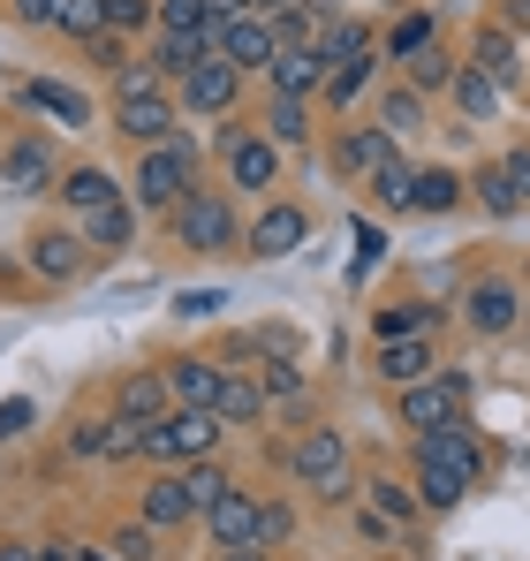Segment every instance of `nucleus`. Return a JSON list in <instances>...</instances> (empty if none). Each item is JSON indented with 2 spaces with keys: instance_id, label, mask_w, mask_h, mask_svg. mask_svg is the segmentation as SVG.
Here are the masks:
<instances>
[{
  "instance_id": "3",
  "label": "nucleus",
  "mask_w": 530,
  "mask_h": 561,
  "mask_svg": "<svg viewBox=\"0 0 530 561\" xmlns=\"http://www.w3.org/2000/svg\"><path fill=\"white\" fill-rule=\"evenodd\" d=\"M168 220H175V243L182 251H243V228H235V205H228V197H220V190H189V197H182L175 213H168Z\"/></svg>"
},
{
  "instance_id": "37",
  "label": "nucleus",
  "mask_w": 530,
  "mask_h": 561,
  "mask_svg": "<svg viewBox=\"0 0 530 561\" xmlns=\"http://www.w3.org/2000/svg\"><path fill=\"white\" fill-rule=\"evenodd\" d=\"M160 31H197V38L220 46V15H212V0H160Z\"/></svg>"
},
{
  "instance_id": "2",
  "label": "nucleus",
  "mask_w": 530,
  "mask_h": 561,
  "mask_svg": "<svg viewBox=\"0 0 530 561\" xmlns=\"http://www.w3.org/2000/svg\"><path fill=\"white\" fill-rule=\"evenodd\" d=\"M220 417L212 410H189V402H175L168 417H152L145 425V463H197V456H212L220 448Z\"/></svg>"
},
{
  "instance_id": "16",
  "label": "nucleus",
  "mask_w": 530,
  "mask_h": 561,
  "mask_svg": "<svg viewBox=\"0 0 530 561\" xmlns=\"http://www.w3.org/2000/svg\"><path fill=\"white\" fill-rule=\"evenodd\" d=\"M265 84L288 99H311L326 92V61H319V46H280L273 61H265Z\"/></svg>"
},
{
  "instance_id": "50",
  "label": "nucleus",
  "mask_w": 530,
  "mask_h": 561,
  "mask_svg": "<svg viewBox=\"0 0 530 561\" xmlns=\"http://www.w3.org/2000/svg\"><path fill=\"white\" fill-rule=\"evenodd\" d=\"M220 304H228L220 288H182V296H175V319H212Z\"/></svg>"
},
{
  "instance_id": "52",
  "label": "nucleus",
  "mask_w": 530,
  "mask_h": 561,
  "mask_svg": "<svg viewBox=\"0 0 530 561\" xmlns=\"http://www.w3.org/2000/svg\"><path fill=\"white\" fill-rule=\"evenodd\" d=\"M500 175H508V190H516V205L530 213V152H508V160H500Z\"/></svg>"
},
{
  "instance_id": "57",
  "label": "nucleus",
  "mask_w": 530,
  "mask_h": 561,
  "mask_svg": "<svg viewBox=\"0 0 530 561\" xmlns=\"http://www.w3.org/2000/svg\"><path fill=\"white\" fill-rule=\"evenodd\" d=\"M220 561H273L265 547H220Z\"/></svg>"
},
{
  "instance_id": "48",
  "label": "nucleus",
  "mask_w": 530,
  "mask_h": 561,
  "mask_svg": "<svg viewBox=\"0 0 530 561\" xmlns=\"http://www.w3.org/2000/svg\"><path fill=\"white\" fill-rule=\"evenodd\" d=\"M425 38H433V15H402V23H394V38H387V61H410Z\"/></svg>"
},
{
  "instance_id": "31",
  "label": "nucleus",
  "mask_w": 530,
  "mask_h": 561,
  "mask_svg": "<svg viewBox=\"0 0 530 561\" xmlns=\"http://www.w3.org/2000/svg\"><path fill=\"white\" fill-rule=\"evenodd\" d=\"M265 137H273V145H303V137H311V99L273 92V106H265Z\"/></svg>"
},
{
  "instance_id": "55",
  "label": "nucleus",
  "mask_w": 530,
  "mask_h": 561,
  "mask_svg": "<svg viewBox=\"0 0 530 561\" xmlns=\"http://www.w3.org/2000/svg\"><path fill=\"white\" fill-rule=\"evenodd\" d=\"M54 8H61V0H15V15H23V23H54Z\"/></svg>"
},
{
  "instance_id": "43",
  "label": "nucleus",
  "mask_w": 530,
  "mask_h": 561,
  "mask_svg": "<svg viewBox=\"0 0 530 561\" xmlns=\"http://www.w3.org/2000/svg\"><path fill=\"white\" fill-rule=\"evenodd\" d=\"M106 554H114V561H160V524H145V516L122 524V531L106 539Z\"/></svg>"
},
{
  "instance_id": "19",
  "label": "nucleus",
  "mask_w": 530,
  "mask_h": 561,
  "mask_svg": "<svg viewBox=\"0 0 530 561\" xmlns=\"http://www.w3.org/2000/svg\"><path fill=\"white\" fill-rule=\"evenodd\" d=\"M31 266L46 280H77L84 274V236H77V228H38V236H31Z\"/></svg>"
},
{
  "instance_id": "56",
  "label": "nucleus",
  "mask_w": 530,
  "mask_h": 561,
  "mask_svg": "<svg viewBox=\"0 0 530 561\" xmlns=\"http://www.w3.org/2000/svg\"><path fill=\"white\" fill-rule=\"evenodd\" d=\"M38 561H77V547H69V539H46V547H38Z\"/></svg>"
},
{
  "instance_id": "46",
  "label": "nucleus",
  "mask_w": 530,
  "mask_h": 561,
  "mask_svg": "<svg viewBox=\"0 0 530 561\" xmlns=\"http://www.w3.org/2000/svg\"><path fill=\"white\" fill-rule=\"evenodd\" d=\"M470 183H477V197H485V213H500V220H508V213H523V205H516V190H508V175H500V160H493V168H477Z\"/></svg>"
},
{
  "instance_id": "59",
  "label": "nucleus",
  "mask_w": 530,
  "mask_h": 561,
  "mask_svg": "<svg viewBox=\"0 0 530 561\" xmlns=\"http://www.w3.org/2000/svg\"><path fill=\"white\" fill-rule=\"evenodd\" d=\"M243 8H258V0H212V15L228 23V15H243Z\"/></svg>"
},
{
  "instance_id": "39",
  "label": "nucleus",
  "mask_w": 530,
  "mask_h": 561,
  "mask_svg": "<svg viewBox=\"0 0 530 561\" xmlns=\"http://www.w3.org/2000/svg\"><path fill=\"white\" fill-rule=\"evenodd\" d=\"M371 508H379V516H387L394 531H410V524L425 516V501H417L410 485H394V478H371Z\"/></svg>"
},
{
  "instance_id": "25",
  "label": "nucleus",
  "mask_w": 530,
  "mask_h": 561,
  "mask_svg": "<svg viewBox=\"0 0 530 561\" xmlns=\"http://www.w3.org/2000/svg\"><path fill=\"white\" fill-rule=\"evenodd\" d=\"M212 417H220V425H258V417H265V387H258V379H243V373H228V379H220V394H212Z\"/></svg>"
},
{
  "instance_id": "27",
  "label": "nucleus",
  "mask_w": 530,
  "mask_h": 561,
  "mask_svg": "<svg viewBox=\"0 0 530 561\" xmlns=\"http://www.w3.org/2000/svg\"><path fill=\"white\" fill-rule=\"evenodd\" d=\"M447 92H454V106H462V122H493V114H500V84H493L485 69H470V61L454 69Z\"/></svg>"
},
{
  "instance_id": "5",
  "label": "nucleus",
  "mask_w": 530,
  "mask_h": 561,
  "mask_svg": "<svg viewBox=\"0 0 530 561\" xmlns=\"http://www.w3.org/2000/svg\"><path fill=\"white\" fill-rule=\"evenodd\" d=\"M462 402H470V379L462 373H425L402 387V425H417V433H433V425H447V417H462Z\"/></svg>"
},
{
  "instance_id": "1",
  "label": "nucleus",
  "mask_w": 530,
  "mask_h": 561,
  "mask_svg": "<svg viewBox=\"0 0 530 561\" xmlns=\"http://www.w3.org/2000/svg\"><path fill=\"white\" fill-rule=\"evenodd\" d=\"M189 190H197V145L189 137H168V145L137 152V175H129V205L137 213H175Z\"/></svg>"
},
{
  "instance_id": "26",
  "label": "nucleus",
  "mask_w": 530,
  "mask_h": 561,
  "mask_svg": "<svg viewBox=\"0 0 530 561\" xmlns=\"http://www.w3.org/2000/svg\"><path fill=\"white\" fill-rule=\"evenodd\" d=\"M205 54H212V38H197V31H160V38H152V69L175 77V84L205 61Z\"/></svg>"
},
{
  "instance_id": "12",
  "label": "nucleus",
  "mask_w": 530,
  "mask_h": 561,
  "mask_svg": "<svg viewBox=\"0 0 530 561\" xmlns=\"http://www.w3.org/2000/svg\"><path fill=\"white\" fill-rule=\"evenodd\" d=\"M0 183L23 190V197L54 190V183H61V160H54V145H46V137H15V145L0 152Z\"/></svg>"
},
{
  "instance_id": "40",
  "label": "nucleus",
  "mask_w": 530,
  "mask_h": 561,
  "mask_svg": "<svg viewBox=\"0 0 530 561\" xmlns=\"http://www.w3.org/2000/svg\"><path fill=\"white\" fill-rule=\"evenodd\" d=\"M364 190H371V197H379L387 213H410V190H417V168H410V160L394 152V160H387V168H379V175H371Z\"/></svg>"
},
{
  "instance_id": "30",
  "label": "nucleus",
  "mask_w": 530,
  "mask_h": 561,
  "mask_svg": "<svg viewBox=\"0 0 530 561\" xmlns=\"http://www.w3.org/2000/svg\"><path fill=\"white\" fill-rule=\"evenodd\" d=\"M189 516H197V508H189V493H182V470L145 485V524H160V531H168V524H189Z\"/></svg>"
},
{
  "instance_id": "22",
  "label": "nucleus",
  "mask_w": 530,
  "mask_h": 561,
  "mask_svg": "<svg viewBox=\"0 0 530 561\" xmlns=\"http://www.w3.org/2000/svg\"><path fill=\"white\" fill-rule=\"evenodd\" d=\"M356 54H371V23L364 15H326V31H319V61H326V77L356 61Z\"/></svg>"
},
{
  "instance_id": "28",
  "label": "nucleus",
  "mask_w": 530,
  "mask_h": 561,
  "mask_svg": "<svg viewBox=\"0 0 530 561\" xmlns=\"http://www.w3.org/2000/svg\"><path fill=\"white\" fill-rule=\"evenodd\" d=\"M462 175L454 168H417V190H410V213H454L462 205Z\"/></svg>"
},
{
  "instance_id": "24",
  "label": "nucleus",
  "mask_w": 530,
  "mask_h": 561,
  "mask_svg": "<svg viewBox=\"0 0 530 561\" xmlns=\"http://www.w3.org/2000/svg\"><path fill=\"white\" fill-rule=\"evenodd\" d=\"M168 402H175V394H168V373H129L122 387H114V410L145 417V425H152V417H168Z\"/></svg>"
},
{
  "instance_id": "45",
  "label": "nucleus",
  "mask_w": 530,
  "mask_h": 561,
  "mask_svg": "<svg viewBox=\"0 0 530 561\" xmlns=\"http://www.w3.org/2000/svg\"><path fill=\"white\" fill-rule=\"evenodd\" d=\"M152 23H160V0H106V31L137 38V31H152Z\"/></svg>"
},
{
  "instance_id": "32",
  "label": "nucleus",
  "mask_w": 530,
  "mask_h": 561,
  "mask_svg": "<svg viewBox=\"0 0 530 561\" xmlns=\"http://www.w3.org/2000/svg\"><path fill=\"white\" fill-rule=\"evenodd\" d=\"M77 236H84V243H106V251H122V243L137 236V205L122 197V205H106V213H91V220H77Z\"/></svg>"
},
{
  "instance_id": "51",
  "label": "nucleus",
  "mask_w": 530,
  "mask_h": 561,
  "mask_svg": "<svg viewBox=\"0 0 530 561\" xmlns=\"http://www.w3.org/2000/svg\"><path fill=\"white\" fill-rule=\"evenodd\" d=\"M99 433H106V417H84V425L69 433V456H77V463H99Z\"/></svg>"
},
{
  "instance_id": "8",
  "label": "nucleus",
  "mask_w": 530,
  "mask_h": 561,
  "mask_svg": "<svg viewBox=\"0 0 530 561\" xmlns=\"http://www.w3.org/2000/svg\"><path fill=\"white\" fill-rule=\"evenodd\" d=\"M235 92H243V69H235L220 46H212V54L182 77V106H189V114H228V106H235Z\"/></svg>"
},
{
  "instance_id": "61",
  "label": "nucleus",
  "mask_w": 530,
  "mask_h": 561,
  "mask_svg": "<svg viewBox=\"0 0 530 561\" xmlns=\"http://www.w3.org/2000/svg\"><path fill=\"white\" fill-rule=\"evenodd\" d=\"M77 561H114V554H106V547H77Z\"/></svg>"
},
{
  "instance_id": "60",
  "label": "nucleus",
  "mask_w": 530,
  "mask_h": 561,
  "mask_svg": "<svg viewBox=\"0 0 530 561\" xmlns=\"http://www.w3.org/2000/svg\"><path fill=\"white\" fill-rule=\"evenodd\" d=\"M0 561H38V547H0Z\"/></svg>"
},
{
  "instance_id": "44",
  "label": "nucleus",
  "mask_w": 530,
  "mask_h": 561,
  "mask_svg": "<svg viewBox=\"0 0 530 561\" xmlns=\"http://www.w3.org/2000/svg\"><path fill=\"white\" fill-rule=\"evenodd\" d=\"M258 387H265V402H296V394H303V365H296V357H265Z\"/></svg>"
},
{
  "instance_id": "42",
  "label": "nucleus",
  "mask_w": 530,
  "mask_h": 561,
  "mask_svg": "<svg viewBox=\"0 0 530 561\" xmlns=\"http://www.w3.org/2000/svg\"><path fill=\"white\" fill-rule=\"evenodd\" d=\"M54 31L61 38H99L106 31V0H61L54 8Z\"/></svg>"
},
{
  "instance_id": "20",
  "label": "nucleus",
  "mask_w": 530,
  "mask_h": 561,
  "mask_svg": "<svg viewBox=\"0 0 530 561\" xmlns=\"http://www.w3.org/2000/svg\"><path fill=\"white\" fill-rule=\"evenodd\" d=\"M15 99H23L31 114H54V122H69V129H84V122H91V99H84V92H69V84H54V77H23V84H15Z\"/></svg>"
},
{
  "instance_id": "13",
  "label": "nucleus",
  "mask_w": 530,
  "mask_h": 561,
  "mask_svg": "<svg viewBox=\"0 0 530 561\" xmlns=\"http://www.w3.org/2000/svg\"><path fill=\"white\" fill-rule=\"evenodd\" d=\"M205 531H212V547H258V493L228 485V493L205 508Z\"/></svg>"
},
{
  "instance_id": "23",
  "label": "nucleus",
  "mask_w": 530,
  "mask_h": 561,
  "mask_svg": "<svg viewBox=\"0 0 530 561\" xmlns=\"http://www.w3.org/2000/svg\"><path fill=\"white\" fill-rule=\"evenodd\" d=\"M433 365H440V357H433L425 334H410V342H379V379H387V387H410V379H425Z\"/></svg>"
},
{
  "instance_id": "15",
  "label": "nucleus",
  "mask_w": 530,
  "mask_h": 561,
  "mask_svg": "<svg viewBox=\"0 0 530 561\" xmlns=\"http://www.w3.org/2000/svg\"><path fill=\"white\" fill-rule=\"evenodd\" d=\"M394 152H402V145H394V137H387L379 122H364V129H349V137L334 145V168H342L349 183H371V175H379V168H387Z\"/></svg>"
},
{
  "instance_id": "7",
  "label": "nucleus",
  "mask_w": 530,
  "mask_h": 561,
  "mask_svg": "<svg viewBox=\"0 0 530 561\" xmlns=\"http://www.w3.org/2000/svg\"><path fill=\"white\" fill-rule=\"evenodd\" d=\"M303 236H311V213H303V205H288V197H273L258 220H251L243 251H251V259H288V251H303Z\"/></svg>"
},
{
  "instance_id": "33",
  "label": "nucleus",
  "mask_w": 530,
  "mask_h": 561,
  "mask_svg": "<svg viewBox=\"0 0 530 561\" xmlns=\"http://www.w3.org/2000/svg\"><path fill=\"white\" fill-rule=\"evenodd\" d=\"M454 69H462V61L447 54L440 38H425V46L410 54V92H440V84H454Z\"/></svg>"
},
{
  "instance_id": "17",
  "label": "nucleus",
  "mask_w": 530,
  "mask_h": 561,
  "mask_svg": "<svg viewBox=\"0 0 530 561\" xmlns=\"http://www.w3.org/2000/svg\"><path fill=\"white\" fill-rule=\"evenodd\" d=\"M470 69H485L500 92H516L523 84V54H516V31L508 23H485L477 31V46H470Z\"/></svg>"
},
{
  "instance_id": "58",
  "label": "nucleus",
  "mask_w": 530,
  "mask_h": 561,
  "mask_svg": "<svg viewBox=\"0 0 530 561\" xmlns=\"http://www.w3.org/2000/svg\"><path fill=\"white\" fill-rule=\"evenodd\" d=\"M508 31H530V0H508Z\"/></svg>"
},
{
  "instance_id": "14",
  "label": "nucleus",
  "mask_w": 530,
  "mask_h": 561,
  "mask_svg": "<svg viewBox=\"0 0 530 561\" xmlns=\"http://www.w3.org/2000/svg\"><path fill=\"white\" fill-rule=\"evenodd\" d=\"M462 319H470L477 334H508V327L523 319V296H516V280H477V288L462 296Z\"/></svg>"
},
{
  "instance_id": "18",
  "label": "nucleus",
  "mask_w": 530,
  "mask_h": 561,
  "mask_svg": "<svg viewBox=\"0 0 530 561\" xmlns=\"http://www.w3.org/2000/svg\"><path fill=\"white\" fill-rule=\"evenodd\" d=\"M61 205H69V213H77V220H91V213H106V205H122V183H114V175H106V168H69V175H61Z\"/></svg>"
},
{
  "instance_id": "6",
  "label": "nucleus",
  "mask_w": 530,
  "mask_h": 561,
  "mask_svg": "<svg viewBox=\"0 0 530 561\" xmlns=\"http://www.w3.org/2000/svg\"><path fill=\"white\" fill-rule=\"evenodd\" d=\"M220 145H228V183L235 190H258L280 183V145L273 137H258V129H220Z\"/></svg>"
},
{
  "instance_id": "21",
  "label": "nucleus",
  "mask_w": 530,
  "mask_h": 561,
  "mask_svg": "<svg viewBox=\"0 0 530 561\" xmlns=\"http://www.w3.org/2000/svg\"><path fill=\"white\" fill-rule=\"evenodd\" d=\"M220 379H228V365H212V357H175V365H168V394L189 402V410H212Z\"/></svg>"
},
{
  "instance_id": "38",
  "label": "nucleus",
  "mask_w": 530,
  "mask_h": 561,
  "mask_svg": "<svg viewBox=\"0 0 530 561\" xmlns=\"http://www.w3.org/2000/svg\"><path fill=\"white\" fill-rule=\"evenodd\" d=\"M228 485H235V478H228V470L212 463V456H197V463H182V493H189V508H197V516H205V508H212V501H220Z\"/></svg>"
},
{
  "instance_id": "47",
  "label": "nucleus",
  "mask_w": 530,
  "mask_h": 561,
  "mask_svg": "<svg viewBox=\"0 0 530 561\" xmlns=\"http://www.w3.org/2000/svg\"><path fill=\"white\" fill-rule=\"evenodd\" d=\"M288 531H296V508H288V501H258V547L265 554H273Z\"/></svg>"
},
{
  "instance_id": "29",
  "label": "nucleus",
  "mask_w": 530,
  "mask_h": 561,
  "mask_svg": "<svg viewBox=\"0 0 530 561\" xmlns=\"http://www.w3.org/2000/svg\"><path fill=\"white\" fill-rule=\"evenodd\" d=\"M99 463H145V417L114 410L106 433H99Z\"/></svg>"
},
{
  "instance_id": "34",
  "label": "nucleus",
  "mask_w": 530,
  "mask_h": 561,
  "mask_svg": "<svg viewBox=\"0 0 530 561\" xmlns=\"http://www.w3.org/2000/svg\"><path fill=\"white\" fill-rule=\"evenodd\" d=\"M379 129H387L394 145H402V137H417V129H425V92H410V84H402V92H387V99H379Z\"/></svg>"
},
{
  "instance_id": "49",
  "label": "nucleus",
  "mask_w": 530,
  "mask_h": 561,
  "mask_svg": "<svg viewBox=\"0 0 530 561\" xmlns=\"http://www.w3.org/2000/svg\"><path fill=\"white\" fill-rule=\"evenodd\" d=\"M31 425H38V410H31V394H8V402H0V448H8V440H23Z\"/></svg>"
},
{
  "instance_id": "36",
  "label": "nucleus",
  "mask_w": 530,
  "mask_h": 561,
  "mask_svg": "<svg viewBox=\"0 0 530 561\" xmlns=\"http://www.w3.org/2000/svg\"><path fill=\"white\" fill-rule=\"evenodd\" d=\"M470 485H477V478H462V470H447V463H417V501H425V508H454Z\"/></svg>"
},
{
  "instance_id": "53",
  "label": "nucleus",
  "mask_w": 530,
  "mask_h": 561,
  "mask_svg": "<svg viewBox=\"0 0 530 561\" xmlns=\"http://www.w3.org/2000/svg\"><path fill=\"white\" fill-rule=\"evenodd\" d=\"M379 251H387V236H379V228L364 220V228H356V280L371 274V259H379Z\"/></svg>"
},
{
  "instance_id": "54",
  "label": "nucleus",
  "mask_w": 530,
  "mask_h": 561,
  "mask_svg": "<svg viewBox=\"0 0 530 561\" xmlns=\"http://www.w3.org/2000/svg\"><path fill=\"white\" fill-rule=\"evenodd\" d=\"M84 46H91L99 69H122V31H99V38H84Z\"/></svg>"
},
{
  "instance_id": "41",
  "label": "nucleus",
  "mask_w": 530,
  "mask_h": 561,
  "mask_svg": "<svg viewBox=\"0 0 530 561\" xmlns=\"http://www.w3.org/2000/svg\"><path fill=\"white\" fill-rule=\"evenodd\" d=\"M371 77H379V54H356V61H342V69L326 77V106H334V114H342V106H356V92H364Z\"/></svg>"
},
{
  "instance_id": "9",
  "label": "nucleus",
  "mask_w": 530,
  "mask_h": 561,
  "mask_svg": "<svg viewBox=\"0 0 530 561\" xmlns=\"http://www.w3.org/2000/svg\"><path fill=\"white\" fill-rule=\"evenodd\" d=\"M220 54H228L243 77H251V69H265V61L280 54V31H273V15H265V8H243V15H228V23H220Z\"/></svg>"
},
{
  "instance_id": "11",
  "label": "nucleus",
  "mask_w": 530,
  "mask_h": 561,
  "mask_svg": "<svg viewBox=\"0 0 530 561\" xmlns=\"http://www.w3.org/2000/svg\"><path fill=\"white\" fill-rule=\"evenodd\" d=\"M114 129L145 152V145H168L175 137V99L168 92H137V99H114Z\"/></svg>"
},
{
  "instance_id": "10",
  "label": "nucleus",
  "mask_w": 530,
  "mask_h": 561,
  "mask_svg": "<svg viewBox=\"0 0 530 561\" xmlns=\"http://www.w3.org/2000/svg\"><path fill=\"white\" fill-rule=\"evenodd\" d=\"M417 463H447V470H462V478H485V440L462 417H447L433 433H417Z\"/></svg>"
},
{
  "instance_id": "4",
  "label": "nucleus",
  "mask_w": 530,
  "mask_h": 561,
  "mask_svg": "<svg viewBox=\"0 0 530 561\" xmlns=\"http://www.w3.org/2000/svg\"><path fill=\"white\" fill-rule=\"evenodd\" d=\"M288 470L296 485H311L319 501H349V440L334 425H311L296 448H288Z\"/></svg>"
},
{
  "instance_id": "35",
  "label": "nucleus",
  "mask_w": 530,
  "mask_h": 561,
  "mask_svg": "<svg viewBox=\"0 0 530 561\" xmlns=\"http://www.w3.org/2000/svg\"><path fill=\"white\" fill-rule=\"evenodd\" d=\"M440 311H447V304H394V311L371 319V334H379V342H410V334H425Z\"/></svg>"
}]
</instances>
